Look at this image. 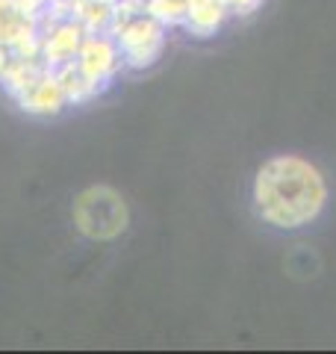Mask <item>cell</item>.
Returning <instances> with one entry per match:
<instances>
[{"mask_svg": "<svg viewBox=\"0 0 336 354\" xmlns=\"http://www.w3.org/2000/svg\"><path fill=\"white\" fill-rule=\"evenodd\" d=\"M324 204V183L310 162L280 157L263 165L256 177V207L265 221L277 227H301L319 216Z\"/></svg>", "mask_w": 336, "mask_h": 354, "instance_id": "6da1fadb", "label": "cell"}, {"mask_svg": "<svg viewBox=\"0 0 336 354\" xmlns=\"http://www.w3.org/2000/svg\"><path fill=\"white\" fill-rule=\"evenodd\" d=\"M124 221H127V209L121 204V198L109 189L86 192L80 204H77V225L88 236L97 239L115 236L118 230H124Z\"/></svg>", "mask_w": 336, "mask_h": 354, "instance_id": "7a4b0ae2", "label": "cell"}]
</instances>
